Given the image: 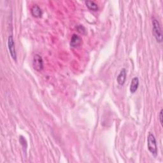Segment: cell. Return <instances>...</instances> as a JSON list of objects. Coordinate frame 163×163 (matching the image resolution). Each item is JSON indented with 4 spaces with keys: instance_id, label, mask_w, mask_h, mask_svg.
Listing matches in <instances>:
<instances>
[{
    "instance_id": "1",
    "label": "cell",
    "mask_w": 163,
    "mask_h": 163,
    "mask_svg": "<svg viewBox=\"0 0 163 163\" xmlns=\"http://www.w3.org/2000/svg\"><path fill=\"white\" fill-rule=\"evenodd\" d=\"M147 147L152 155L154 157L157 156V147L155 137L150 132L147 137Z\"/></svg>"
},
{
    "instance_id": "2",
    "label": "cell",
    "mask_w": 163,
    "mask_h": 163,
    "mask_svg": "<svg viewBox=\"0 0 163 163\" xmlns=\"http://www.w3.org/2000/svg\"><path fill=\"white\" fill-rule=\"evenodd\" d=\"M152 31L154 36L156 38V40L157 42L161 43L162 42V30L160 26L159 22L156 18H154L152 20Z\"/></svg>"
},
{
    "instance_id": "3",
    "label": "cell",
    "mask_w": 163,
    "mask_h": 163,
    "mask_svg": "<svg viewBox=\"0 0 163 163\" xmlns=\"http://www.w3.org/2000/svg\"><path fill=\"white\" fill-rule=\"evenodd\" d=\"M33 66L35 70L37 71H42L43 69V60L42 57L38 54H36L33 60Z\"/></svg>"
},
{
    "instance_id": "4",
    "label": "cell",
    "mask_w": 163,
    "mask_h": 163,
    "mask_svg": "<svg viewBox=\"0 0 163 163\" xmlns=\"http://www.w3.org/2000/svg\"><path fill=\"white\" fill-rule=\"evenodd\" d=\"M8 48L12 58L14 59V61H17V53L15 51V42L14 40V38L12 35L10 36L8 38Z\"/></svg>"
},
{
    "instance_id": "5",
    "label": "cell",
    "mask_w": 163,
    "mask_h": 163,
    "mask_svg": "<svg viewBox=\"0 0 163 163\" xmlns=\"http://www.w3.org/2000/svg\"><path fill=\"white\" fill-rule=\"evenodd\" d=\"M82 42V38L76 34H73L71 36V41H70V45L73 48H77L79 47Z\"/></svg>"
},
{
    "instance_id": "6",
    "label": "cell",
    "mask_w": 163,
    "mask_h": 163,
    "mask_svg": "<svg viewBox=\"0 0 163 163\" xmlns=\"http://www.w3.org/2000/svg\"><path fill=\"white\" fill-rule=\"evenodd\" d=\"M126 70L125 68H122L121 71H120L119 75L117 76V82L120 85H123L125 84L126 80Z\"/></svg>"
},
{
    "instance_id": "7",
    "label": "cell",
    "mask_w": 163,
    "mask_h": 163,
    "mask_svg": "<svg viewBox=\"0 0 163 163\" xmlns=\"http://www.w3.org/2000/svg\"><path fill=\"white\" fill-rule=\"evenodd\" d=\"M139 86V79L138 77H134L131 82L129 90L132 94L135 93Z\"/></svg>"
},
{
    "instance_id": "8",
    "label": "cell",
    "mask_w": 163,
    "mask_h": 163,
    "mask_svg": "<svg viewBox=\"0 0 163 163\" xmlns=\"http://www.w3.org/2000/svg\"><path fill=\"white\" fill-rule=\"evenodd\" d=\"M31 12L32 15L36 18H40L42 17V15H43L42 9L38 5H34L32 7L31 10Z\"/></svg>"
},
{
    "instance_id": "9",
    "label": "cell",
    "mask_w": 163,
    "mask_h": 163,
    "mask_svg": "<svg viewBox=\"0 0 163 163\" xmlns=\"http://www.w3.org/2000/svg\"><path fill=\"white\" fill-rule=\"evenodd\" d=\"M85 5L87 6L90 10L94 11V12H96L98 10V5L96 3L92 1H86L85 2Z\"/></svg>"
},
{
    "instance_id": "10",
    "label": "cell",
    "mask_w": 163,
    "mask_h": 163,
    "mask_svg": "<svg viewBox=\"0 0 163 163\" xmlns=\"http://www.w3.org/2000/svg\"><path fill=\"white\" fill-rule=\"evenodd\" d=\"M19 141H20V143H21V144L23 149L24 150V151H26L25 149L26 150L27 146V141H26V139L24 138V137L21 136L20 138H19Z\"/></svg>"
},
{
    "instance_id": "11",
    "label": "cell",
    "mask_w": 163,
    "mask_h": 163,
    "mask_svg": "<svg viewBox=\"0 0 163 163\" xmlns=\"http://www.w3.org/2000/svg\"><path fill=\"white\" fill-rule=\"evenodd\" d=\"M76 29H77L78 31L81 33V34H85L86 33V30L85 28L82 26V25H79L77 27H76Z\"/></svg>"
},
{
    "instance_id": "12",
    "label": "cell",
    "mask_w": 163,
    "mask_h": 163,
    "mask_svg": "<svg viewBox=\"0 0 163 163\" xmlns=\"http://www.w3.org/2000/svg\"><path fill=\"white\" fill-rule=\"evenodd\" d=\"M162 112H163V110L162 109L159 113V122L161 123V126H162Z\"/></svg>"
}]
</instances>
